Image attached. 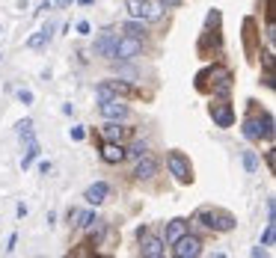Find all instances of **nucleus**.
<instances>
[{
  "instance_id": "cd10ccee",
  "label": "nucleus",
  "mask_w": 276,
  "mask_h": 258,
  "mask_svg": "<svg viewBox=\"0 0 276 258\" xmlns=\"http://www.w3.org/2000/svg\"><path fill=\"white\" fill-rule=\"evenodd\" d=\"M274 163H276V155H274V149H271V152H268V169H271V172H274Z\"/></svg>"
},
{
  "instance_id": "f8f14e48",
  "label": "nucleus",
  "mask_w": 276,
  "mask_h": 258,
  "mask_svg": "<svg viewBox=\"0 0 276 258\" xmlns=\"http://www.w3.org/2000/svg\"><path fill=\"white\" fill-rule=\"evenodd\" d=\"M155 172H158V160H155L149 152H146V155H140V157H137V166H134V175L143 181V178H152Z\"/></svg>"
},
{
  "instance_id": "ddd939ff",
  "label": "nucleus",
  "mask_w": 276,
  "mask_h": 258,
  "mask_svg": "<svg viewBox=\"0 0 276 258\" xmlns=\"http://www.w3.org/2000/svg\"><path fill=\"white\" fill-rule=\"evenodd\" d=\"M107 193H110V187H107L104 181H95L92 187H86V193H83V199H86L89 205H101V202L107 199Z\"/></svg>"
},
{
  "instance_id": "2eb2a0df",
  "label": "nucleus",
  "mask_w": 276,
  "mask_h": 258,
  "mask_svg": "<svg viewBox=\"0 0 276 258\" xmlns=\"http://www.w3.org/2000/svg\"><path fill=\"white\" fill-rule=\"evenodd\" d=\"M51 36H54V24L48 21V24H45V27H42V30H39L36 36H30V39H27V48L39 51V48H45V45L51 42Z\"/></svg>"
},
{
  "instance_id": "7c9ffc66",
  "label": "nucleus",
  "mask_w": 276,
  "mask_h": 258,
  "mask_svg": "<svg viewBox=\"0 0 276 258\" xmlns=\"http://www.w3.org/2000/svg\"><path fill=\"white\" fill-rule=\"evenodd\" d=\"M51 6H56V0H45V3H42V12H45V9H51Z\"/></svg>"
},
{
  "instance_id": "aec40b11",
  "label": "nucleus",
  "mask_w": 276,
  "mask_h": 258,
  "mask_svg": "<svg viewBox=\"0 0 276 258\" xmlns=\"http://www.w3.org/2000/svg\"><path fill=\"white\" fill-rule=\"evenodd\" d=\"M122 30H125L128 36H137V39H140V33H143V21H137V18H134V21H128Z\"/></svg>"
},
{
  "instance_id": "7ed1b4c3",
  "label": "nucleus",
  "mask_w": 276,
  "mask_h": 258,
  "mask_svg": "<svg viewBox=\"0 0 276 258\" xmlns=\"http://www.w3.org/2000/svg\"><path fill=\"white\" fill-rule=\"evenodd\" d=\"M125 9H128L131 18H137V21H158L161 12H164V3H161V0H128Z\"/></svg>"
},
{
  "instance_id": "473e14b6",
  "label": "nucleus",
  "mask_w": 276,
  "mask_h": 258,
  "mask_svg": "<svg viewBox=\"0 0 276 258\" xmlns=\"http://www.w3.org/2000/svg\"><path fill=\"white\" fill-rule=\"evenodd\" d=\"M62 6H71V0H62Z\"/></svg>"
},
{
  "instance_id": "9b49d317",
  "label": "nucleus",
  "mask_w": 276,
  "mask_h": 258,
  "mask_svg": "<svg viewBox=\"0 0 276 258\" xmlns=\"http://www.w3.org/2000/svg\"><path fill=\"white\" fill-rule=\"evenodd\" d=\"M116 42H119V36H116V33H104V36H98V39H95V45H92V51H95L98 56H107V59H113V51H116Z\"/></svg>"
},
{
  "instance_id": "412c9836",
  "label": "nucleus",
  "mask_w": 276,
  "mask_h": 258,
  "mask_svg": "<svg viewBox=\"0 0 276 258\" xmlns=\"http://www.w3.org/2000/svg\"><path fill=\"white\" fill-rule=\"evenodd\" d=\"M18 134H21V140H27V143H30V140H33V122H30V119H24V122L18 125Z\"/></svg>"
},
{
  "instance_id": "1a4fd4ad",
  "label": "nucleus",
  "mask_w": 276,
  "mask_h": 258,
  "mask_svg": "<svg viewBox=\"0 0 276 258\" xmlns=\"http://www.w3.org/2000/svg\"><path fill=\"white\" fill-rule=\"evenodd\" d=\"M101 116H104V119H125V116H128V104H125L119 95H113V98L101 101Z\"/></svg>"
},
{
  "instance_id": "f3484780",
  "label": "nucleus",
  "mask_w": 276,
  "mask_h": 258,
  "mask_svg": "<svg viewBox=\"0 0 276 258\" xmlns=\"http://www.w3.org/2000/svg\"><path fill=\"white\" fill-rule=\"evenodd\" d=\"M128 134H131V128H122V125H119L116 119H110V125H104V137H107L110 143H116V140L122 143V140H125Z\"/></svg>"
},
{
  "instance_id": "c756f323",
  "label": "nucleus",
  "mask_w": 276,
  "mask_h": 258,
  "mask_svg": "<svg viewBox=\"0 0 276 258\" xmlns=\"http://www.w3.org/2000/svg\"><path fill=\"white\" fill-rule=\"evenodd\" d=\"M71 140H83V128H71Z\"/></svg>"
},
{
  "instance_id": "f257e3e1",
  "label": "nucleus",
  "mask_w": 276,
  "mask_h": 258,
  "mask_svg": "<svg viewBox=\"0 0 276 258\" xmlns=\"http://www.w3.org/2000/svg\"><path fill=\"white\" fill-rule=\"evenodd\" d=\"M196 223L205 226V229H211V232H232V229H235V217H232L229 211L211 208V205H205V208L196 211Z\"/></svg>"
},
{
  "instance_id": "dca6fc26",
  "label": "nucleus",
  "mask_w": 276,
  "mask_h": 258,
  "mask_svg": "<svg viewBox=\"0 0 276 258\" xmlns=\"http://www.w3.org/2000/svg\"><path fill=\"white\" fill-rule=\"evenodd\" d=\"M101 157H104L107 163H122V160H125V146H122V143H107L104 152H101Z\"/></svg>"
},
{
  "instance_id": "6e6552de",
  "label": "nucleus",
  "mask_w": 276,
  "mask_h": 258,
  "mask_svg": "<svg viewBox=\"0 0 276 258\" xmlns=\"http://www.w3.org/2000/svg\"><path fill=\"white\" fill-rule=\"evenodd\" d=\"M208 74L214 77V95L226 98V95L232 92V71H229V68H223V65H211V68H208Z\"/></svg>"
},
{
  "instance_id": "393cba45",
  "label": "nucleus",
  "mask_w": 276,
  "mask_h": 258,
  "mask_svg": "<svg viewBox=\"0 0 276 258\" xmlns=\"http://www.w3.org/2000/svg\"><path fill=\"white\" fill-rule=\"evenodd\" d=\"M149 149H146V143H134L131 149H125V155H131V157H140V155H146Z\"/></svg>"
},
{
  "instance_id": "a211bd4d",
  "label": "nucleus",
  "mask_w": 276,
  "mask_h": 258,
  "mask_svg": "<svg viewBox=\"0 0 276 258\" xmlns=\"http://www.w3.org/2000/svg\"><path fill=\"white\" fill-rule=\"evenodd\" d=\"M36 157H39V143H36V140H30V143H27V152H24V160H21V166L27 169V166H30Z\"/></svg>"
},
{
  "instance_id": "0eeeda50",
  "label": "nucleus",
  "mask_w": 276,
  "mask_h": 258,
  "mask_svg": "<svg viewBox=\"0 0 276 258\" xmlns=\"http://www.w3.org/2000/svg\"><path fill=\"white\" fill-rule=\"evenodd\" d=\"M137 238H140V253L146 258H161L166 253V250H164V241H161V238H152L149 229H140Z\"/></svg>"
},
{
  "instance_id": "423d86ee",
  "label": "nucleus",
  "mask_w": 276,
  "mask_h": 258,
  "mask_svg": "<svg viewBox=\"0 0 276 258\" xmlns=\"http://www.w3.org/2000/svg\"><path fill=\"white\" fill-rule=\"evenodd\" d=\"M172 253H175V258H196L202 253V244H199V238H193V235L184 232V235L172 244Z\"/></svg>"
},
{
  "instance_id": "b1692460",
  "label": "nucleus",
  "mask_w": 276,
  "mask_h": 258,
  "mask_svg": "<svg viewBox=\"0 0 276 258\" xmlns=\"http://www.w3.org/2000/svg\"><path fill=\"white\" fill-rule=\"evenodd\" d=\"M95 95H98V101H107V98H113V95H116V92H113V89H110V86H107V83H101V86H98V89H95Z\"/></svg>"
},
{
  "instance_id": "39448f33",
  "label": "nucleus",
  "mask_w": 276,
  "mask_h": 258,
  "mask_svg": "<svg viewBox=\"0 0 276 258\" xmlns=\"http://www.w3.org/2000/svg\"><path fill=\"white\" fill-rule=\"evenodd\" d=\"M143 53V42L137 36H125L116 42V51H113V59H134Z\"/></svg>"
},
{
  "instance_id": "5701e85b",
  "label": "nucleus",
  "mask_w": 276,
  "mask_h": 258,
  "mask_svg": "<svg viewBox=\"0 0 276 258\" xmlns=\"http://www.w3.org/2000/svg\"><path fill=\"white\" fill-rule=\"evenodd\" d=\"M274 235H276V223L271 220V223H268V229H265V238H262V244H265V247H274Z\"/></svg>"
},
{
  "instance_id": "bb28decb",
  "label": "nucleus",
  "mask_w": 276,
  "mask_h": 258,
  "mask_svg": "<svg viewBox=\"0 0 276 258\" xmlns=\"http://www.w3.org/2000/svg\"><path fill=\"white\" fill-rule=\"evenodd\" d=\"M18 98H21L24 104H30V101H33V92H24V89H21V92H18Z\"/></svg>"
},
{
  "instance_id": "a878e982",
  "label": "nucleus",
  "mask_w": 276,
  "mask_h": 258,
  "mask_svg": "<svg viewBox=\"0 0 276 258\" xmlns=\"http://www.w3.org/2000/svg\"><path fill=\"white\" fill-rule=\"evenodd\" d=\"M80 217H83V211H77V208H71V211H68V223H71L74 229L80 226Z\"/></svg>"
},
{
  "instance_id": "6ab92c4d",
  "label": "nucleus",
  "mask_w": 276,
  "mask_h": 258,
  "mask_svg": "<svg viewBox=\"0 0 276 258\" xmlns=\"http://www.w3.org/2000/svg\"><path fill=\"white\" fill-rule=\"evenodd\" d=\"M107 86H110L116 95H119V92H122V95H134V89H131L128 83H122V80H107Z\"/></svg>"
},
{
  "instance_id": "20e7f679",
  "label": "nucleus",
  "mask_w": 276,
  "mask_h": 258,
  "mask_svg": "<svg viewBox=\"0 0 276 258\" xmlns=\"http://www.w3.org/2000/svg\"><path fill=\"white\" fill-rule=\"evenodd\" d=\"M166 166H169V172L175 175L178 184H190V181H193V166H190V160H187L181 152H169Z\"/></svg>"
},
{
  "instance_id": "c85d7f7f",
  "label": "nucleus",
  "mask_w": 276,
  "mask_h": 258,
  "mask_svg": "<svg viewBox=\"0 0 276 258\" xmlns=\"http://www.w3.org/2000/svg\"><path fill=\"white\" fill-rule=\"evenodd\" d=\"M268 217H271V220H274V217H276V202H274V199L268 202Z\"/></svg>"
},
{
  "instance_id": "4468645a",
  "label": "nucleus",
  "mask_w": 276,
  "mask_h": 258,
  "mask_svg": "<svg viewBox=\"0 0 276 258\" xmlns=\"http://www.w3.org/2000/svg\"><path fill=\"white\" fill-rule=\"evenodd\" d=\"M184 232H187V220H169V223H166V235H164V244H166V247H172V244H175V241H178V238H181Z\"/></svg>"
},
{
  "instance_id": "4be33fe9",
  "label": "nucleus",
  "mask_w": 276,
  "mask_h": 258,
  "mask_svg": "<svg viewBox=\"0 0 276 258\" xmlns=\"http://www.w3.org/2000/svg\"><path fill=\"white\" fill-rule=\"evenodd\" d=\"M244 166H247V172H256V169H259V157H256V152H244Z\"/></svg>"
},
{
  "instance_id": "9d476101",
  "label": "nucleus",
  "mask_w": 276,
  "mask_h": 258,
  "mask_svg": "<svg viewBox=\"0 0 276 258\" xmlns=\"http://www.w3.org/2000/svg\"><path fill=\"white\" fill-rule=\"evenodd\" d=\"M211 119H214L220 128H232V122H235V110H232V104H229V101H217V104H211Z\"/></svg>"
},
{
  "instance_id": "2f4dec72",
  "label": "nucleus",
  "mask_w": 276,
  "mask_h": 258,
  "mask_svg": "<svg viewBox=\"0 0 276 258\" xmlns=\"http://www.w3.org/2000/svg\"><path fill=\"white\" fill-rule=\"evenodd\" d=\"M161 3H166V6H178L181 0H161Z\"/></svg>"
},
{
  "instance_id": "f03ea898",
  "label": "nucleus",
  "mask_w": 276,
  "mask_h": 258,
  "mask_svg": "<svg viewBox=\"0 0 276 258\" xmlns=\"http://www.w3.org/2000/svg\"><path fill=\"white\" fill-rule=\"evenodd\" d=\"M244 137L247 140H274V116L271 113L250 116L244 122Z\"/></svg>"
}]
</instances>
